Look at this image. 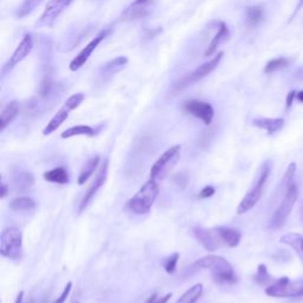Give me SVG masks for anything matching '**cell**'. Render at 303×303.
Segmentation results:
<instances>
[{"label":"cell","mask_w":303,"mask_h":303,"mask_svg":"<svg viewBox=\"0 0 303 303\" xmlns=\"http://www.w3.org/2000/svg\"><path fill=\"white\" fill-rule=\"evenodd\" d=\"M0 254L12 260H21L23 257V234L17 227L4 230L0 237Z\"/></svg>","instance_id":"5b68a950"},{"label":"cell","mask_w":303,"mask_h":303,"mask_svg":"<svg viewBox=\"0 0 303 303\" xmlns=\"http://www.w3.org/2000/svg\"><path fill=\"white\" fill-rule=\"evenodd\" d=\"M74 0H50L46 4L43 15L36 23V27H51L55 24L56 19L61 16V13L69 6Z\"/></svg>","instance_id":"9c48e42d"},{"label":"cell","mask_w":303,"mask_h":303,"mask_svg":"<svg viewBox=\"0 0 303 303\" xmlns=\"http://www.w3.org/2000/svg\"><path fill=\"white\" fill-rule=\"evenodd\" d=\"M223 56H224L223 51L218 52V55L216 56V57H213L211 61L206 62V63L203 64V65L198 66L197 69L193 70L192 72H190L189 75L184 76V77H182L178 83H175L174 91L179 92V91L184 90V89L189 88V87L192 86V84L199 82V81L203 80L204 77H206L207 75L211 74L213 70H215L218 65H219Z\"/></svg>","instance_id":"ba28073f"},{"label":"cell","mask_w":303,"mask_h":303,"mask_svg":"<svg viewBox=\"0 0 303 303\" xmlns=\"http://www.w3.org/2000/svg\"><path fill=\"white\" fill-rule=\"evenodd\" d=\"M33 47V42H32V36L31 35H25L23 41L21 42L18 47L16 49V51L13 52V55L11 56V58L8 62L2 66L1 69V75L5 76L7 72H10L17 64L21 63L22 61H24L27 56L30 55V52L32 51Z\"/></svg>","instance_id":"7c38bea8"},{"label":"cell","mask_w":303,"mask_h":303,"mask_svg":"<svg viewBox=\"0 0 303 303\" xmlns=\"http://www.w3.org/2000/svg\"><path fill=\"white\" fill-rule=\"evenodd\" d=\"M296 99L299 100V102L303 103V90L296 92Z\"/></svg>","instance_id":"7bdbcfd3"},{"label":"cell","mask_w":303,"mask_h":303,"mask_svg":"<svg viewBox=\"0 0 303 303\" xmlns=\"http://www.w3.org/2000/svg\"><path fill=\"white\" fill-rule=\"evenodd\" d=\"M303 7V0H299V4H297V6H296V8H295V11H294V15L291 16V18H290V21L289 22H291L294 19V17H295L296 15H297V12H299V11H301V8Z\"/></svg>","instance_id":"ab89813d"},{"label":"cell","mask_w":303,"mask_h":303,"mask_svg":"<svg viewBox=\"0 0 303 303\" xmlns=\"http://www.w3.org/2000/svg\"><path fill=\"white\" fill-rule=\"evenodd\" d=\"M172 297V293H168L165 296H158V295H153L152 297L148 299V301L146 303H167L170 301V299Z\"/></svg>","instance_id":"d590c367"},{"label":"cell","mask_w":303,"mask_h":303,"mask_svg":"<svg viewBox=\"0 0 303 303\" xmlns=\"http://www.w3.org/2000/svg\"><path fill=\"white\" fill-rule=\"evenodd\" d=\"M23 299H24V291H21V293L18 294V296H17L15 303H23Z\"/></svg>","instance_id":"b9f144b4"},{"label":"cell","mask_w":303,"mask_h":303,"mask_svg":"<svg viewBox=\"0 0 303 303\" xmlns=\"http://www.w3.org/2000/svg\"><path fill=\"white\" fill-rule=\"evenodd\" d=\"M83 101H84V94H82V92H78V94L71 95V96L66 100V102L64 103V105H65L66 107H69L71 110H74V109L78 108V107L82 105Z\"/></svg>","instance_id":"836d02e7"},{"label":"cell","mask_w":303,"mask_h":303,"mask_svg":"<svg viewBox=\"0 0 303 303\" xmlns=\"http://www.w3.org/2000/svg\"><path fill=\"white\" fill-rule=\"evenodd\" d=\"M107 178H108V160H106L102 164V166L100 167L96 178H95V180L92 181L90 187H89L87 193L84 195L82 201H81L80 204V207H78V213H82L84 210L88 207V205L90 204V201L94 199L95 195H97V192H99V191L102 189L103 185L106 184Z\"/></svg>","instance_id":"8fae6325"},{"label":"cell","mask_w":303,"mask_h":303,"mask_svg":"<svg viewBox=\"0 0 303 303\" xmlns=\"http://www.w3.org/2000/svg\"><path fill=\"white\" fill-rule=\"evenodd\" d=\"M70 111H71V109H70L69 107H66L65 105L62 107L60 110L57 111V114H55V116L50 120V122L47 123L46 127L44 128L43 135H45V136L50 135V134H52L53 131L57 130V129L63 125L64 121L68 119Z\"/></svg>","instance_id":"2e32d148"},{"label":"cell","mask_w":303,"mask_h":303,"mask_svg":"<svg viewBox=\"0 0 303 303\" xmlns=\"http://www.w3.org/2000/svg\"><path fill=\"white\" fill-rule=\"evenodd\" d=\"M127 63H128L127 57H116L115 60L108 62V63L103 66L102 71L105 72L106 75L111 76V75L116 74L117 71H120V70H121Z\"/></svg>","instance_id":"4316f807"},{"label":"cell","mask_w":303,"mask_h":303,"mask_svg":"<svg viewBox=\"0 0 303 303\" xmlns=\"http://www.w3.org/2000/svg\"><path fill=\"white\" fill-rule=\"evenodd\" d=\"M271 170H273V161L271 160H266V161L263 162L262 166L260 168V172H258L256 182H255L252 189L246 193L245 197L242 199V201L238 205V215H244V213L249 212L256 206L260 199L262 198L263 191H264L265 184L268 181L269 175H270Z\"/></svg>","instance_id":"7a4b0ae2"},{"label":"cell","mask_w":303,"mask_h":303,"mask_svg":"<svg viewBox=\"0 0 303 303\" xmlns=\"http://www.w3.org/2000/svg\"><path fill=\"white\" fill-rule=\"evenodd\" d=\"M179 258H180V255H179L178 252H174V254H172L171 256H168L165 258V260H162L161 264L162 266H164L165 271H166L167 274L174 273L176 265H178Z\"/></svg>","instance_id":"d6a6232c"},{"label":"cell","mask_w":303,"mask_h":303,"mask_svg":"<svg viewBox=\"0 0 303 303\" xmlns=\"http://www.w3.org/2000/svg\"><path fill=\"white\" fill-rule=\"evenodd\" d=\"M160 192L158 181L150 179L128 201V209L135 215H146L155 203Z\"/></svg>","instance_id":"3957f363"},{"label":"cell","mask_w":303,"mask_h":303,"mask_svg":"<svg viewBox=\"0 0 303 303\" xmlns=\"http://www.w3.org/2000/svg\"><path fill=\"white\" fill-rule=\"evenodd\" d=\"M218 235H219L221 242L224 245L230 248H237L242 239V234L239 230L232 229V227H216Z\"/></svg>","instance_id":"9a60e30c"},{"label":"cell","mask_w":303,"mask_h":303,"mask_svg":"<svg viewBox=\"0 0 303 303\" xmlns=\"http://www.w3.org/2000/svg\"><path fill=\"white\" fill-rule=\"evenodd\" d=\"M26 303H33V300H32V299H30V300H29V301H27Z\"/></svg>","instance_id":"f6af8a7d"},{"label":"cell","mask_w":303,"mask_h":303,"mask_svg":"<svg viewBox=\"0 0 303 303\" xmlns=\"http://www.w3.org/2000/svg\"><path fill=\"white\" fill-rule=\"evenodd\" d=\"M100 160H101L100 155H95L89 159L86 164H84V166L82 170H81L80 175H78V179H77L78 185H83L88 181V179L94 174V172L97 170V167H99Z\"/></svg>","instance_id":"44dd1931"},{"label":"cell","mask_w":303,"mask_h":303,"mask_svg":"<svg viewBox=\"0 0 303 303\" xmlns=\"http://www.w3.org/2000/svg\"><path fill=\"white\" fill-rule=\"evenodd\" d=\"M19 113V103L17 101H12L2 109L0 115V130H4L13 120L16 119Z\"/></svg>","instance_id":"ffe728a7"},{"label":"cell","mask_w":303,"mask_h":303,"mask_svg":"<svg viewBox=\"0 0 303 303\" xmlns=\"http://www.w3.org/2000/svg\"><path fill=\"white\" fill-rule=\"evenodd\" d=\"M145 5H141V6H135V5H130L127 10L125 11L123 16L128 19H139V18H144V17L147 16V10L144 7Z\"/></svg>","instance_id":"1f68e13d"},{"label":"cell","mask_w":303,"mask_h":303,"mask_svg":"<svg viewBox=\"0 0 303 303\" xmlns=\"http://www.w3.org/2000/svg\"><path fill=\"white\" fill-rule=\"evenodd\" d=\"M297 199H299V189L297 185L294 182L290 186L284 190V197H283L282 201H281L277 209L271 216L270 221H269V227L270 229H281L287 221L289 215L293 211L294 206H295Z\"/></svg>","instance_id":"277c9868"},{"label":"cell","mask_w":303,"mask_h":303,"mask_svg":"<svg viewBox=\"0 0 303 303\" xmlns=\"http://www.w3.org/2000/svg\"><path fill=\"white\" fill-rule=\"evenodd\" d=\"M193 234H195L198 242L204 246L205 250L210 252L216 251L221 245H224L216 229L195 227V229H193Z\"/></svg>","instance_id":"4fadbf2b"},{"label":"cell","mask_w":303,"mask_h":303,"mask_svg":"<svg viewBox=\"0 0 303 303\" xmlns=\"http://www.w3.org/2000/svg\"><path fill=\"white\" fill-rule=\"evenodd\" d=\"M301 221L303 223V209L301 210Z\"/></svg>","instance_id":"ee69618b"},{"label":"cell","mask_w":303,"mask_h":303,"mask_svg":"<svg viewBox=\"0 0 303 303\" xmlns=\"http://www.w3.org/2000/svg\"><path fill=\"white\" fill-rule=\"evenodd\" d=\"M195 265L197 268L211 271L213 281L218 284H235L238 281L234 266L229 260L221 256L207 255V256L195 260Z\"/></svg>","instance_id":"6da1fadb"},{"label":"cell","mask_w":303,"mask_h":303,"mask_svg":"<svg viewBox=\"0 0 303 303\" xmlns=\"http://www.w3.org/2000/svg\"><path fill=\"white\" fill-rule=\"evenodd\" d=\"M289 63H290V61H289L288 58L284 57L275 58V60H271L268 64H266L264 72L265 74H273L275 71H279V70L288 66Z\"/></svg>","instance_id":"4dcf8cb0"},{"label":"cell","mask_w":303,"mask_h":303,"mask_svg":"<svg viewBox=\"0 0 303 303\" xmlns=\"http://www.w3.org/2000/svg\"><path fill=\"white\" fill-rule=\"evenodd\" d=\"M181 146L175 145L170 147L168 150L162 154L160 158L156 160L155 164L151 168V179L153 180H161L166 176L168 173L172 171V168L175 166L176 162L180 159Z\"/></svg>","instance_id":"52a82bcc"},{"label":"cell","mask_w":303,"mask_h":303,"mask_svg":"<svg viewBox=\"0 0 303 303\" xmlns=\"http://www.w3.org/2000/svg\"><path fill=\"white\" fill-rule=\"evenodd\" d=\"M216 193V189L213 186H211V185H207V186H205L203 190L199 192V198L200 199H207L210 197H212L213 195Z\"/></svg>","instance_id":"8d00e7d4"},{"label":"cell","mask_w":303,"mask_h":303,"mask_svg":"<svg viewBox=\"0 0 303 303\" xmlns=\"http://www.w3.org/2000/svg\"><path fill=\"white\" fill-rule=\"evenodd\" d=\"M229 36H230V32H229V29H227L226 24L221 22L219 27H218L217 35L213 37L209 47H207L206 51H205V57H210V56H212L213 53L217 51L218 46H219L220 44H223L224 42L229 38Z\"/></svg>","instance_id":"ac0fdd59"},{"label":"cell","mask_w":303,"mask_h":303,"mask_svg":"<svg viewBox=\"0 0 303 303\" xmlns=\"http://www.w3.org/2000/svg\"><path fill=\"white\" fill-rule=\"evenodd\" d=\"M71 288H72V283L71 282H68V284L65 285V288H64L63 293L61 294L60 297H58L57 300H55L52 303H64L66 301V299L69 297V294L70 291H71Z\"/></svg>","instance_id":"e575fe53"},{"label":"cell","mask_w":303,"mask_h":303,"mask_svg":"<svg viewBox=\"0 0 303 303\" xmlns=\"http://www.w3.org/2000/svg\"><path fill=\"white\" fill-rule=\"evenodd\" d=\"M43 1V0H23L21 7L17 11L16 16L18 18H24V17L29 16L30 13H32L36 10V7L39 6V4Z\"/></svg>","instance_id":"f1b7e54d"},{"label":"cell","mask_w":303,"mask_h":303,"mask_svg":"<svg viewBox=\"0 0 303 303\" xmlns=\"http://www.w3.org/2000/svg\"><path fill=\"white\" fill-rule=\"evenodd\" d=\"M43 178L46 181L53 182V184H60V185H65L68 184L70 180V176L68 171L64 167H56L53 170L47 171L44 173Z\"/></svg>","instance_id":"7402d4cb"},{"label":"cell","mask_w":303,"mask_h":303,"mask_svg":"<svg viewBox=\"0 0 303 303\" xmlns=\"http://www.w3.org/2000/svg\"><path fill=\"white\" fill-rule=\"evenodd\" d=\"M265 294L270 297L279 299H293L303 296V280L291 281L289 277H281L273 284L268 285Z\"/></svg>","instance_id":"8992f818"},{"label":"cell","mask_w":303,"mask_h":303,"mask_svg":"<svg viewBox=\"0 0 303 303\" xmlns=\"http://www.w3.org/2000/svg\"><path fill=\"white\" fill-rule=\"evenodd\" d=\"M255 282L260 285H270L275 282L273 276L269 274L268 268L265 264H260L257 268V273L254 276Z\"/></svg>","instance_id":"83f0119b"},{"label":"cell","mask_w":303,"mask_h":303,"mask_svg":"<svg viewBox=\"0 0 303 303\" xmlns=\"http://www.w3.org/2000/svg\"><path fill=\"white\" fill-rule=\"evenodd\" d=\"M37 204L32 198L29 197H19L13 199L10 203V207L13 211L17 212H24V211H32L36 209Z\"/></svg>","instance_id":"d4e9b609"},{"label":"cell","mask_w":303,"mask_h":303,"mask_svg":"<svg viewBox=\"0 0 303 303\" xmlns=\"http://www.w3.org/2000/svg\"><path fill=\"white\" fill-rule=\"evenodd\" d=\"M78 135H86V136H94L95 135V129L91 128L90 126H74V127H70L64 130L61 134L62 139H69V137H74Z\"/></svg>","instance_id":"cb8c5ba5"},{"label":"cell","mask_w":303,"mask_h":303,"mask_svg":"<svg viewBox=\"0 0 303 303\" xmlns=\"http://www.w3.org/2000/svg\"><path fill=\"white\" fill-rule=\"evenodd\" d=\"M150 1L151 0H135V1H134L131 5H135V6H141V5L148 4Z\"/></svg>","instance_id":"60d3db41"},{"label":"cell","mask_w":303,"mask_h":303,"mask_svg":"<svg viewBox=\"0 0 303 303\" xmlns=\"http://www.w3.org/2000/svg\"><path fill=\"white\" fill-rule=\"evenodd\" d=\"M15 184L19 190H27L35 184V176H33L32 173L21 172L16 175Z\"/></svg>","instance_id":"f546056e"},{"label":"cell","mask_w":303,"mask_h":303,"mask_svg":"<svg viewBox=\"0 0 303 303\" xmlns=\"http://www.w3.org/2000/svg\"><path fill=\"white\" fill-rule=\"evenodd\" d=\"M203 291L204 285L198 283V284H195L193 287H191L187 291H185L180 299L175 303H195L200 299L201 295H203Z\"/></svg>","instance_id":"603a6c76"},{"label":"cell","mask_w":303,"mask_h":303,"mask_svg":"<svg viewBox=\"0 0 303 303\" xmlns=\"http://www.w3.org/2000/svg\"><path fill=\"white\" fill-rule=\"evenodd\" d=\"M280 242L282 244H285V245L290 246L291 249H294L303 264V236L302 235L295 234V232H290V234L282 236Z\"/></svg>","instance_id":"d6986e66"},{"label":"cell","mask_w":303,"mask_h":303,"mask_svg":"<svg viewBox=\"0 0 303 303\" xmlns=\"http://www.w3.org/2000/svg\"><path fill=\"white\" fill-rule=\"evenodd\" d=\"M8 192H10V189H8V185L6 184V182L1 181V192H0V197L5 198L8 195Z\"/></svg>","instance_id":"f35d334b"},{"label":"cell","mask_w":303,"mask_h":303,"mask_svg":"<svg viewBox=\"0 0 303 303\" xmlns=\"http://www.w3.org/2000/svg\"><path fill=\"white\" fill-rule=\"evenodd\" d=\"M264 12L260 6H250L246 8V25L249 27H256L263 21Z\"/></svg>","instance_id":"484cf974"},{"label":"cell","mask_w":303,"mask_h":303,"mask_svg":"<svg viewBox=\"0 0 303 303\" xmlns=\"http://www.w3.org/2000/svg\"><path fill=\"white\" fill-rule=\"evenodd\" d=\"M252 125L256 126L257 128L264 129L268 131L269 135H273L276 131L281 130L284 126V120L283 119H268V117H260L255 119L252 121Z\"/></svg>","instance_id":"e0dca14e"},{"label":"cell","mask_w":303,"mask_h":303,"mask_svg":"<svg viewBox=\"0 0 303 303\" xmlns=\"http://www.w3.org/2000/svg\"><path fill=\"white\" fill-rule=\"evenodd\" d=\"M107 33H108L107 31H102L100 35H97L96 37L92 39V41L88 44V45H86V47H83L82 51L78 53V55L76 56L74 60L71 61V63H70V70H72V71H76V70L82 68L84 64L88 62L89 57L91 56V53L94 52L95 50H96V47L100 45L101 42H102L103 39L106 38Z\"/></svg>","instance_id":"5bb4252c"},{"label":"cell","mask_w":303,"mask_h":303,"mask_svg":"<svg viewBox=\"0 0 303 303\" xmlns=\"http://www.w3.org/2000/svg\"><path fill=\"white\" fill-rule=\"evenodd\" d=\"M295 97H296V91H295V90H291V91L288 94L287 101H285V108H287V110H288L289 108H290L291 106H293L294 99H295Z\"/></svg>","instance_id":"74e56055"},{"label":"cell","mask_w":303,"mask_h":303,"mask_svg":"<svg viewBox=\"0 0 303 303\" xmlns=\"http://www.w3.org/2000/svg\"><path fill=\"white\" fill-rule=\"evenodd\" d=\"M184 109L186 113H189L192 115V116L201 120L206 126L211 125L213 121V117H215L213 107L210 105V103L203 102V101L198 100L187 101V102L184 103Z\"/></svg>","instance_id":"30bf717a"}]
</instances>
